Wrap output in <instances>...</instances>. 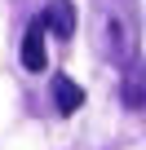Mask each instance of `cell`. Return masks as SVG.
I'll return each mask as SVG.
<instances>
[{
  "label": "cell",
  "instance_id": "1",
  "mask_svg": "<svg viewBox=\"0 0 146 150\" xmlns=\"http://www.w3.org/2000/svg\"><path fill=\"white\" fill-rule=\"evenodd\" d=\"M98 49L106 62L128 66L137 53V35H133V0H120V13L102 9V27H98Z\"/></svg>",
  "mask_w": 146,
  "mask_h": 150
},
{
  "label": "cell",
  "instance_id": "2",
  "mask_svg": "<svg viewBox=\"0 0 146 150\" xmlns=\"http://www.w3.org/2000/svg\"><path fill=\"white\" fill-rule=\"evenodd\" d=\"M40 18H44V27H49L58 40H71V35H75V22H80V13H75L71 0H44Z\"/></svg>",
  "mask_w": 146,
  "mask_h": 150
},
{
  "label": "cell",
  "instance_id": "3",
  "mask_svg": "<svg viewBox=\"0 0 146 150\" xmlns=\"http://www.w3.org/2000/svg\"><path fill=\"white\" fill-rule=\"evenodd\" d=\"M120 102L128 106V110H142L146 106V57L137 62H128V71H124V80H120Z\"/></svg>",
  "mask_w": 146,
  "mask_h": 150
},
{
  "label": "cell",
  "instance_id": "4",
  "mask_svg": "<svg viewBox=\"0 0 146 150\" xmlns=\"http://www.w3.org/2000/svg\"><path fill=\"white\" fill-rule=\"evenodd\" d=\"M44 18H36L31 27H27V35H22V66L27 71H44Z\"/></svg>",
  "mask_w": 146,
  "mask_h": 150
},
{
  "label": "cell",
  "instance_id": "5",
  "mask_svg": "<svg viewBox=\"0 0 146 150\" xmlns=\"http://www.w3.org/2000/svg\"><path fill=\"white\" fill-rule=\"evenodd\" d=\"M53 102H58L62 115H75V110L84 106V88L71 80V75H53Z\"/></svg>",
  "mask_w": 146,
  "mask_h": 150
}]
</instances>
